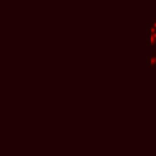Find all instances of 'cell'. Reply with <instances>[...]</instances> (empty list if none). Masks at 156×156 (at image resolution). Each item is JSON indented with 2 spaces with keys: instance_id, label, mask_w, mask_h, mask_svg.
<instances>
[{
  "instance_id": "1",
  "label": "cell",
  "mask_w": 156,
  "mask_h": 156,
  "mask_svg": "<svg viewBox=\"0 0 156 156\" xmlns=\"http://www.w3.org/2000/svg\"><path fill=\"white\" fill-rule=\"evenodd\" d=\"M147 66H149V67H155V66H156V52H154L152 57H149V60H147Z\"/></svg>"
}]
</instances>
